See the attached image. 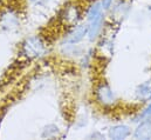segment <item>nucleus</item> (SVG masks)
Here are the masks:
<instances>
[{
  "instance_id": "obj_8",
  "label": "nucleus",
  "mask_w": 151,
  "mask_h": 140,
  "mask_svg": "<svg viewBox=\"0 0 151 140\" xmlns=\"http://www.w3.org/2000/svg\"><path fill=\"white\" fill-rule=\"evenodd\" d=\"M141 118H142V119H150L151 118V103L148 105V107L142 112Z\"/></svg>"
},
{
  "instance_id": "obj_4",
  "label": "nucleus",
  "mask_w": 151,
  "mask_h": 140,
  "mask_svg": "<svg viewBox=\"0 0 151 140\" xmlns=\"http://www.w3.org/2000/svg\"><path fill=\"white\" fill-rule=\"evenodd\" d=\"M87 34H88V25L87 24L78 25L67 36V42L70 45H75L77 42H80Z\"/></svg>"
},
{
  "instance_id": "obj_5",
  "label": "nucleus",
  "mask_w": 151,
  "mask_h": 140,
  "mask_svg": "<svg viewBox=\"0 0 151 140\" xmlns=\"http://www.w3.org/2000/svg\"><path fill=\"white\" fill-rule=\"evenodd\" d=\"M134 137L136 139H151V120L144 119L135 130Z\"/></svg>"
},
{
  "instance_id": "obj_9",
  "label": "nucleus",
  "mask_w": 151,
  "mask_h": 140,
  "mask_svg": "<svg viewBox=\"0 0 151 140\" xmlns=\"http://www.w3.org/2000/svg\"><path fill=\"white\" fill-rule=\"evenodd\" d=\"M111 2H113V0H102L100 4H101V6H102L103 9H108L111 6Z\"/></svg>"
},
{
  "instance_id": "obj_2",
  "label": "nucleus",
  "mask_w": 151,
  "mask_h": 140,
  "mask_svg": "<svg viewBox=\"0 0 151 140\" xmlns=\"http://www.w3.org/2000/svg\"><path fill=\"white\" fill-rule=\"evenodd\" d=\"M45 52L43 44L38 38H29L24 44V53L29 58H35Z\"/></svg>"
},
{
  "instance_id": "obj_3",
  "label": "nucleus",
  "mask_w": 151,
  "mask_h": 140,
  "mask_svg": "<svg viewBox=\"0 0 151 140\" xmlns=\"http://www.w3.org/2000/svg\"><path fill=\"white\" fill-rule=\"evenodd\" d=\"M96 96L99 101H101L103 105H111L116 100L115 93L108 85H101L96 91Z\"/></svg>"
},
{
  "instance_id": "obj_10",
  "label": "nucleus",
  "mask_w": 151,
  "mask_h": 140,
  "mask_svg": "<svg viewBox=\"0 0 151 140\" xmlns=\"http://www.w3.org/2000/svg\"><path fill=\"white\" fill-rule=\"evenodd\" d=\"M32 2H34V4H45V2H47L48 0H31Z\"/></svg>"
},
{
  "instance_id": "obj_7",
  "label": "nucleus",
  "mask_w": 151,
  "mask_h": 140,
  "mask_svg": "<svg viewBox=\"0 0 151 140\" xmlns=\"http://www.w3.org/2000/svg\"><path fill=\"white\" fill-rule=\"evenodd\" d=\"M136 97L139 100H149L151 99V80L144 81L136 88Z\"/></svg>"
},
{
  "instance_id": "obj_6",
  "label": "nucleus",
  "mask_w": 151,
  "mask_h": 140,
  "mask_svg": "<svg viewBox=\"0 0 151 140\" xmlns=\"http://www.w3.org/2000/svg\"><path fill=\"white\" fill-rule=\"evenodd\" d=\"M130 133L131 130L127 125H115L109 130V137L115 140L125 139L130 136Z\"/></svg>"
},
{
  "instance_id": "obj_1",
  "label": "nucleus",
  "mask_w": 151,
  "mask_h": 140,
  "mask_svg": "<svg viewBox=\"0 0 151 140\" xmlns=\"http://www.w3.org/2000/svg\"><path fill=\"white\" fill-rule=\"evenodd\" d=\"M102 6L100 2L94 4L89 11H88V35L89 39L93 40L95 39L101 27H102V21H103V13H102Z\"/></svg>"
}]
</instances>
